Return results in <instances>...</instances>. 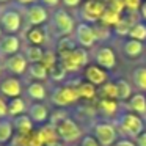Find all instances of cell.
Returning a JSON list of instances; mask_svg holds the SVG:
<instances>
[{"label":"cell","mask_w":146,"mask_h":146,"mask_svg":"<svg viewBox=\"0 0 146 146\" xmlns=\"http://www.w3.org/2000/svg\"><path fill=\"white\" fill-rule=\"evenodd\" d=\"M58 63L66 72H77L88 64V52L86 49L76 47L74 50L66 52V54L58 55Z\"/></svg>","instance_id":"cell-1"},{"label":"cell","mask_w":146,"mask_h":146,"mask_svg":"<svg viewBox=\"0 0 146 146\" xmlns=\"http://www.w3.org/2000/svg\"><path fill=\"white\" fill-rule=\"evenodd\" d=\"M54 126H55V129H57L58 138L64 143H72L74 145V141L82 138L80 126L69 116H60Z\"/></svg>","instance_id":"cell-2"},{"label":"cell","mask_w":146,"mask_h":146,"mask_svg":"<svg viewBox=\"0 0 146 146\" xmlns=\"http://www.w3.org/2000/svg\"><path fill=\"white\" fill-rule=\"evenodd\" d=\"M118 129L123 133H126V135L137 138L145 130V121L138 115L127 111V113L119 115V118H118Z\"/></svg>","instance_id":"cell-3"},{"label":"cell","mask_w":146,"mask_h":146,"mask_svg":"<svg viewBox=\"0 0 146 146\" xmlns=\"http://www.w3.org/2000/svg\"><path fill=\"white\" fill-rule=\"evenodd\" d=\"M79 93H77L76 86L71 85H64V86H58L52 91L50 94V102L54 105H57L58 108H66L71 105L79 102Z\"/></svg>","instance_id":"cell-4"},{"label":"cell","mask_w":146,"mask_h":146,"mask_svg":"<svg viewBox=\"0 0 146 146\" xmlns=\"http://www.w3.org/2000/svg\"><path fill=\"white\" fill-rule=\"evenodd\" d=\"M52 27L58 36H71L76 32V21L68 11L64 10H57L52 16Z\"/></svg>","instance_id":"cell-5"},{"label":"cell","mask_w":146,"mask_h":146,"mask_svg":"<svg viewBox=\"0 0 146 146\" xmlns=\"http://www.w3.org/2000/svg\"><path fill=\"white\" fill-rule=\"evenodd\" d=\"M93 137L101 146H113L118 141V127L107 121L96 123L93 126Z\"/></svg>","instance_id":"cell-6"},{"label":"cell","mask_w":146,"mask_h":146,"mask_svg":"<svg viewBox=\"0 0 146 146\" xmlns=\"http://www.w3.org/2000/svg\"><path fill=\"white\" fill-rule=\"evenodd\" d=\"M105 10H107V5L102 0H85L82 3L80 14L83 17V22H98L101 21Z\"/></svg>","instance_id":"cell-7"},{"label":"cell","mask_w":146,"mask_h":146,"mask_svg":"<svg viewBox=\"0 0 146 146\" xmlns=\"http://www.w3.org/2000/svg\"><path fill=\"white\" fill-rule=\"evenodd\" d=\"M74 36H76V42L82 49L93 47V46H94V42L98 41V36H96L94 27H93L91 24H86V22L77 24L76 32H74Z\"/></svg>","instance_id":"cell-8"},{"label":"cell","mask_w":146,"mask_h":146,"mask_svg":"<svg viewBox=\"0 0 146 146\" xmlns=\"http://www.w3.org/2000/svg\"><path fill=\"white\" fill-rule=\"evenodd\" d=\"M0 25H2V29H3L5 33L14 35V33H17L21 30V27H22V16H21V13L16 10H11V8L10 10H5L0 14Z\"/></svg>","instance_id":"cell-9"},{"label":"cell","mask_w":146,"mask_h":146,"mask_svg":"<svg viewBox=\"0 0 146 146\" xmlns=\"http://www.w3.org/2000/svg\"><path fill=\"white\" fill-rule=\"evenodd\" d=\"M49 21L47 8L42 3H33L25 8V22L30 27H41Z\"/></svg>","instance_id":"cell-10"},{"label":"cell","mask_w":146,"mask_h":146,"mask_svg":"<svg viewBox=\"0 0 146 146\" xmlns=\"http://www.w3.org/2000/svg\"><path fill=\"white\" fill-rule=\"evenodd\" d=\"M83 77L86 82L93 83L94 86H102L108 82V74L105 69H102L98 64H86L83 69Z\"/></svg>","instance_id":"cell-11"},{"label":"cell","mask_w":146,"mask_h":146,"mask_svg":"<svg viewBox=\"0 0 146 146\" xmlns=\"http://www.w3.org/2000/svg\"><path fill=\"white\" fill-rule=\"evenodd\" d=\"M0 94L2 98L14 99L22 94V83L17 77H7L0 82Z\"/></svg>","instance_id":"cell-12"},{"label":"cell","mask_w":146,"mask_h":146,"mask_svg":"<svg viewBox=\"0 0 146 146\" xmlns=\"http://www.w3.org/2000/svg\"><path fill=\"white\" fill-rule=\"evenodd\" d=\"M94 61H96L98 66L102 68V69L110 71V69H113V68L116 66V55H115L113 49L104 46V47H99L98 50H96Z\"/></svg>","instance_id":"cell-13"},{"label":"cell","mask_w":146,"mask_h":146,"mask_svg":"<svg viewBox=\"0 0 146 146\" xmlns=\"http://www.w3.org/2000/svg\"><path fill=\"white\" fill-rule=\"evenodd\" d=\"M5 66H7V69L10 71L11 74H14V76H22V74H25L27 69H29V61H27V58L24 54H16V55H11V57L7 58Z\"/></svg>","instance_id":"cell-14"},{"label":"cell","mask_w":146,"mask_h":146,"mask_svg":"<svg viewBox=\"0 0 146 146\" xmlns=\"http://www.w3.org/2000/svg\"><path fill=\"white\" fill-rule=\"evenodd\" d=\"M21 49V39L16 35H5L0 38V55L11 57V55L19 54Z\"/></svg>","instance_id":"cell-15"},{"label":"cell","mask_w":146,"mask_h":146,"mask_svg":"<svg viewBox=\"0 0 146 146\" xmlns=\"http://www.w3.org/2000/svg\"><path fill=\"white\" fill-rule=\"evenodd\" d=\"M29 116L33 121V124H47L50 119V113H49V108L44 104H32L29 108Z\"/></svg>","instance_id":"cell-16"},{"label":"cell","mask_w":146,"mask_h":146,"mask_svg":"<svg viewBox=\"0 0 146 146\" xmlns=\"http://www.w3.org/2000/svg\"><path fill=\"white\" fill-rule=\"evenodd\" d=\"M13 127L19 135H30L33 133L35 127H33V121L30 119L29 115H19V116L13 118Z\"/></svg>","instance_id":"cell-17"},{"label":"cell","mask_w":146,"mask_h":146,"mask_svg":"<svg viewBox=\"0 0 146 146\" xmlns=\"http://www.w3.org/2000/svg\"><path fill=\"white\" fill-rule=\"evenodd\" d=\"M127 107L132 113L138 116H146V96L143 93H135L127 101Z\"/></svg>","instance_id":"cell-18"},{"label":"cell","mask_w":146,"mask_h":146,"mask_svg":"<svg viewBox=\"0 0 146 146\" xmlns=\"http://www.w3.org/2000/svg\"><path fill=\"white\" fill-rule=\"evenodd\" d=\"M25 38L29 41L30 46H39L41 47L46 42V38H47V33L42 27H30L25 33Z\"/></svg>","instance_id":"cell-19"},{"label":"cell","mask_w":146,"mask_h":146,"mask_svg":"<svg viewBox=\"0 0 146 146\" xmlns=\"http://www.w3.org/2000/svg\"><path fill=\"white\" fill-rule=\"evenodd\" d=\"M98 110L101 111L104 116L113 118L118 115V110H119V104H118L116 99H104L98 102Z\"/></svg>","instance_id":"cell-20"},{"label":"cell","mask_w":146,"mask_h":146,"mask_svg":"<svg viewBox=\"0 0 146 146\" xmlns=\"http://www.w3.org/2000/svg\"><path fill=\"white\" fill-rule=\"evenodd\" d=\"M143 50H145V44L135 39H127L123 44V52L129 58H138L143 54Z\"/></svg>","instance_id":"cell-21"},{"label":"cell","mask_w":146,"mask_h":146,"mask_svg":"<svg viewBox=\"0 0 146 146\" xmlns=\"http://www.w3.org/2000/svg\"><path fill=\"white\" fill-rule=\"evenodd\" d=\"M27 96L36 102H41L47 98V90L41 82H32L27 86Z\"/></svg>","instance_id":"cell-22"},{"label":"cell","mask_w":146,"mask_h":146,"mask_svg":"<svg viewBox=\"0 0 146 146\" xmlns=\"http://www.w3.org/2000/svg\"><path fill=\"white\" fill-rule=\"evenodd\" d=\"M14 135V127H13V121L10 118H3L0 119V145H7L11 141Z\"/></svg>","instance_id":"cell-23"},{"label":"cell","mask_w":146,"mask_h":146,"mask_svg":"<svg viewBox=\"0 0 146 146\" xmlns=\"http://www.w3.org/2000/svg\"><path fill=\"white\" fill-rule=\"evenodd\" d=\"M77 93H79V98L83 99V101H91V99L96 98V86L93 85V83L86 82V80H83V82H80L79 85L76 86Z\"/></svg>","instance_id":"cell-24"},{"label":"cell","mask_w":146,"mask_h":146,"mask_svg":"<svg viewBox=\"0 0 146 146\" xmlns=\"http://www.w3.org/2000/svg\"><path fill=\"white\" fill-rule=\"evenodd\" d=\"M29 76L35 80H46L49 79V69L44 66L42 63H33V64H29V69H27Z\"/></svg>","instance_id":"cell-25"},{"label":"cell","mask_w":146,"mask_h":146,"mask_svg":"<svg viewBox=\"0 0 146 146\" xmlns=\"http://www.w3.org/2000/svg\"><path fill=\"white\" fill-rule=\"evenodd\" d=\"M27 105H25V101L22 98H14V99H10L8 101V116H19V115H24Z\"/></svg>","instance_id":"cell-26"},{"label":"cell","mask_w":146,"mask_h":146,"mask_svg":"<svg viewBox=\"0 0 146 146\" xmlns=\"http://www.w3.org/2000/svg\"><path fill=\"white\" fill-rule=\"evenodd\" d=\"M44 49L39 47V46H29L25 49V58L29 61V64H33V63H41L42 61V57H44Z\"/></svg>","instance_id":"cell-27"},{"label":"cell","mask_w":146,"mask_h":146,"mask_svg":"<svg viewBox=\"0 0 146 146\" xmlns=\"http://www.w3.org/2000/svg\"><path fill=\"white\" fill-rule=\"evenodd\" d=\"M99 22L102 24L104 27H116L118 24L121 22V14L119 13H116V11H113V10H110V8H107L105 10V13L102 14V17H101V21Z\"/></svg>","instance_id":"cell-28"},{"label":"cell","mask_w":146,"mask_h":146,"mask_svg":"<svg viewBox=\"0 0 146 146\" xmlns=\"http://www.w3.org/2000/svg\"><path fill=\"white\" fill-rule=\"evenodd\" d=\"M129 39H135V41H146V24L145 22H135L132 24L129 30Z\"/></svg>","instance_id":"cell-29"},{"label":"cell","mask_w":146,"mask_h":146,"mask_svg":"<svg viewBox=\"0 0 146 146\" xmlns=\"http://www.w3.org/2000/svg\"><path fill=\"white\" fill-rule=\"evenodd\" d=\"M116 90H118V101H129L132 98V86L127 80L124 79L116 80Z\"/></svg>","instance_id":"cell-30"},{"label":"cell","mask_w":146,"mask_h":146,"mask_svg":"<svg viewBox=\"0 0 146 146\" xmlns=\"http://www.w3.org/2000/svg\"><path fill=\"white\" fill-rule=\"evenodd\" d=\"M132 80H133L137 88L146 93V66L137 68L132 74Z\"/></svg>","instance_id":"cell-31"},{"label":"cell","mask_w":146,"mask_h":146,"mask_svg":"<svg viewBox=\"0 0 146 146\" xmlns=\"http://www.w3.org/2000/svg\"><path fill=\"white\" fill-rule=\"evenodd\" d=\"M76 47H77L76 39H71V36H63V38H60V41H58V44H57V55L71 52Z\"/></svg>","instance_id":"cell-32"},{"label":"cell","mask_w":146,"mask_h":146,"mask_svg":"<svg viewBox=\"0 0 146 146\" xmlns=\"http://www.w3.org/2000/svg\"><path fill=\"white\" fill-rule=\"evenodd\" d=\"M101 96L104 99H116L118 101V90H116V82H110L108 80L107 83L101 86Z\"/></svg>","instance_id":"cell-33"},{"label":"cell","mask_w":146,"mask_h":146,"mask_svg":"<svg viewBox=\"0 0 146 146\" xmlns=\"http://www.w3.org/2000/svg\"><path fill=\"white\" fill-rule=\"evenodd\" d=\"M41 63L44 64V66L47 68L49 71L54 69V68L58 64V55H57V54H54L52 50L44 52V57H42V61H41Z\"/></svg>","instance_id":"cell-34"},{"label":"cell","mask_w":146,"mask_h":146,"mask_svg":"<svg viewBox=\"0 0 146 146\" xmlns=\"http://www.w3.org/2000/svg\"><path fill=\"white\" fill-rule=\"evenodd\" d=\"M66 71L63 69V68L60 66V63L57 64V66L54 68V69H50L49 71V79H52V80H55V82H60V80H63L64 77H66Z\"/></svg>","instance_id":"cell-35"},{"label":"cell","mask_w":146,"mask_h":146,"mask_svg":"<svg viewBox=\"0 0 146 146\" xmlns=\"http://www.w3.org/2000/svg\"><path fill=\"white\" fill-rule=\"evenodd\" d=\"M130 24L127 22V21H124V19H121V22L118 24L116 27H115V32L118 33V35H121V36H126V35H129V30H130Z\"/></svg>","instance_id":"cell-36"},{"label":"cell","mask_w":146,"mask_h":146,"mask_svg":"<svg viewBox=\"0 0 146 146\" xmlns=\"http://www.w3.org/2000/svg\"><path fill=\"white\" fill-rule=\"evenodd\" d=\"M79 141H80V146H101L93 135H83Z\"/></svg>","instance_id":"cell-37"},{"label":"cell","mask_w":146,"mask_h":146,"mask_svg":"<svg viewBox=\"0 0 146 146\" xmlns=\"http://www.w3.org/2000/svg\"><path fill=\"white\" fill-rule=\"evenodd\" d=\"M123 2H124V8H127V10H130V11L140 10L141 5H143L141 0H123Z\"/></svg>","instance_id":"cell-38"},{"label":"cell","mask_w":146,"mask_h":146,"mask_svg":"<svg viewBox=\"0 0 146 146\" xmlns=\"http://www.w3.org/2000/svg\"><path fill=\"white\" fill-rule=\"evenodd\" d=\"M8 118V102L0 96V119Z\"/></svg>","instance_id":"cell-39"},{"label":"cell","mask_w":146,"mask_h":146,"mask_svg":"<svg viewBox=\"0 0 146 146\" xmlns=\"http://www.w3.org/2000/svg\"><path fill=\"white\" fill-rule=\"evenodd\" d=\"M61 3L66 8H79L82 5V0H61Z\"/></svg>","instance_id":"cell-40"},{"label":"cell","mask_w":146,"mask_h":146,"mask_svg":"<svg viewBox=\"0 0 146 146\" xmlns=\"http://www.w3.org/2000/svg\"><path fill=\"white\" fill-rule=\"evenodd\" d=\"M135 145L137 146H146V130H143V132L135 138Z\"/></svg>","instance_id":"cell-41"},{"label":"cell","mask_w":146,"mask_h":146,"mask_svg":"<svg viewBox=\"0 0 146 146\" xmlns=\"http://www.w3.org/2000/svg\"><path fill=\"white\" fill-rule=\"evenodd\" d=\"M113 146H137V145H135V141H132V140H129V138H121V140H118Z\"/></svg>","instance_id":"cell-42"},{"label":"cell","mask_w":146,"mask_h":146,"mask_svg":"<svg viewBox=\"0 0 146 146\" xmlns=\"http://www.w3.org/2000/svg\"><path fill=\"white\" fill-rule=\"evenodd\" d=\"M60 2L61 0H41V3L44 5V7H57Z\"/></svg>","instance_id":"cell-43"},{"label":"cell","mask_w":146,"mask_h":146,"mask_svg":"<svg viewBox=\"0 0 146 146\" xmlns=\"http://www.w3.org/2000/svg\"><path fill=\"white\" fill-rule=\"evenodd\" d=\"M16 2L21 5H25V7H30V5L36 3V0H16Z\"/></svg>","instance_id":"cell-44"},{"label":"cell","mask_w":146,"mask_h":146,"mask_svg":"<svg viewBox=\"0 0 146 146\" xmlns=\"http://www.w3.org/2000/svg\"><path fill=\"white\" fill-rule=\"evenodd\" d=\"M140 13H141V17L146 21V2H143L141 8H140Z\"/></svg>","instance_id":"cell-45"},{"label":"cell","mask_w":146,"mask_h":146,"mask_svg":"<svg viewBox=\"0 0 146 146\" xmlns=\"http://www.w3.org/2000/svg\"><path fill=\"white\" fill-rule=\"evenodd\" d=\"M3 36V29H2V25H0V38Z\"/></svg>","instance_id":"cell-46"},{"label":"cell","mask_w":146,"mask_h":146,"mask_svg":"<svg viewBox=\"0 0 146 146\" xmlns=\"http://www.w3.org/2000/svg\"><path fill=\"white\" fill-rule=\"evenodd\" d=\"M10 0H0V3H8Z\"/></svg>","instance_id":"cell-47"},{"label":"cell","mask_w":146,"mask_h":146,"mask_svg":"<svg viewBox=\"0 0 146 146\" xmlns=\"http://www.w3.org/2000/svg\"><path fill=\"white\" fill-rule=\"evenodd\" d=\"M69 146H80V145H69Z\"/></svg>","instance_id":"cell-48"},{"label":"cell","mask_w":146,"mask_h":146,"mask_svg":"<svg viewBox=\"0 0 146 146\" xmlns=\"http://www.w3.org/2000/svg\"><path fill=\"white\" fill-rule=\"evenodd\" d=\"M11 146H16V145H11Z\"/></svg>","instance_id":"cell-49"},{"label":"cell","mask_w":146,"mask_h":146,"mask_svg":"<svg viewBox=\"0 0 146 146\" xmlns=\"http://www.w3.org/2000/svg\"><path fill=\"white\" fill-rule=\"evenodd\" d=\"M0 71H2V68H0Z\"/></svg>","instance_id":"cell-50"}]
</instances>
